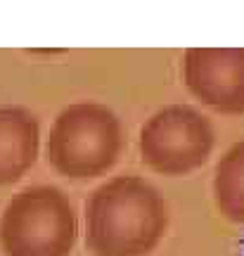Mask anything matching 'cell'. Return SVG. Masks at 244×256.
I'll return each mask as SVG.
<instances>
[{
	"mask_svg": "<svg viewBox=\"0 0 244 256\" xmlns=\"http://www.w3.org/2000/svg\"><path fill=\"white\" fill-rule=\"evenodd\" d=\"M86 247L92 256H147L168 228L162 192L140 176H116L86 202Z\"/></svg>",
	"mask_w": 244,
	"mask_h": 256,
	"instance_id": "obj_1",
	"label": "cell"
},
{
	"mask_svg": "<svg viewBox=\"0 0 244 256\" xmlns=\"http://www.w3.org/2000/svg\"><path fill=\"white\" fill-rule=\"evenodd\" d=\"M121 152V121L98 102H76L60 112L46 142L48 164L72 180H90L109 174Z\"/></svg>",
	"mask_w": 244,
	"mask_h": 256,
	"instance_id": "obj_2",
	"label": "cell"
},
{
	"mask_svg": "<svg viewBox=\"0 0 244 256\" xmlns=\"http://www.w3.org/2000/svg\"><path fill=\"white\" fill-rule=\"evenodd\" d=\"M78 238V216L66 192L31 185L5 204L0 249L5 256H69Z\"/></svg>",
	"mask_w": 244,
	"mask_h": 256,
	"instance_id": "obj_3",
	"label": "cell"
},
{
	"mask_svg": "<svg viewBox=\"0 0 244 256\" xmlns=\"http://www.w3.org/2000/svg\"><path fill=\"white\" fill-rule=\"evenodd\" d=\"M216 133L194 107L171 104L152 114L140 130V159L162 176H188L208 162Z\"/></svg>",
	"mask_w": 244,
	"mask_h": 256,
	"instance_id": "obj_4",
	"label": "cell"
},
{
	"mask_svg": "<svg viewBox=\"0 0 244 256\" xmlns=\"http://www.w3.org/2000/svg\"><path fill=\"white\" fill-rule=\"evenodd\" d=\"M185 86L218 114L244 112V48H192L182 60Z\"/></svg>",
	"mask_w": 244,
	"mask_h": 256,
	"instance_id": "obj_5",
	"label": "cell"
},
{
	"mask_svg": "<svg viewBox=\"0 0 244 256\" xmlns=\"http://www.w3.org/2000/svg\"><path fill=\"white\" fill-rule=\"evenodd\" d=\"M40 152V126L28 110L0 107V188L22 180Z\"/></svg>",
	"mask_w": 244,
	"mask_h": 256,
	"instance_id": "obj_6",
	"label": "cell"
},
{
	"mask_svg": "<svg viewBox=\"0 0 244 256\" xmlns=\"http://www.w3.org/2000/svg\"><path fill=\"white\" fill-rule=\"evenodd\" d=\"M214 202L228 220L244 226V140L235 142L216 164Z\"/></svg>",
	"mask_w": 244,
	"mask_h": 256,
	"instance_id": "obj_7",
	"label": "cell"
}]
</instances>
